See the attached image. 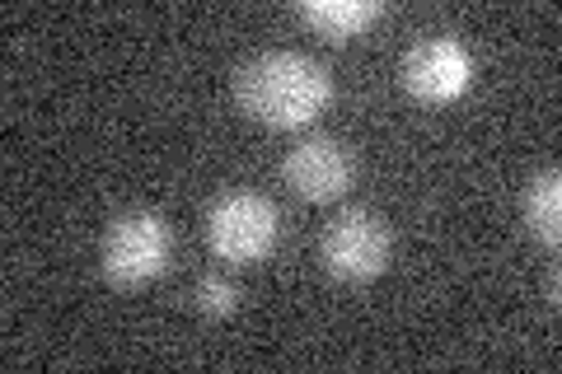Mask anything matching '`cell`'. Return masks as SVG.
Here are the masks:
<instances>
[{
    "instance_id": "6da1fadb",
    "label": "cell",
    "mask_w": 562,
    "mask_h": 374,
    "mask_svg": "<svg viewBox=\"0 0 562 374\" xmlns=\"http://www.w3.org/2000/svg\"><path fill=\"white\" fill-rule=\"evenodd\" d=\"M235 99L262 127L295 132L310 127L333 103V76L305 52H258L254 61L239 66Z\"/></svg>"
},
{
    "instance_id": "52a82bcc",
    "label": "cell",
    "mask_w": 562,
    "mask_h": 374,
    "mask_svg": "<svg viewBox=\"0 0 562 374\" xmlns=\"http://www.w3.org/2000/svg\"><path fill=\"white\" fill-rule=\"evenodd\" d=\"M384 14L380 0H305L301 5V20L319 33L328 43H347V38H361L366 29Z\"/></svg>"
},
{
    "instance_id": "3957f363",
    "label": "cell",
    "mask_w": 562,
    "mask_h": 374,
    "mask_svg": "<svg viewBox=\"0 0 562 374\" xmlns=\"http://www.w3.org/2000/svg\"><path fill=\"white\" fill-rule=\"evenodd\" d=\"M281 211L258 192H221L206 206V243L221 262H262L277 248Z\"/></svg>"
},
{
    "instance_id": "277c9868",
    "label": "cell",
    "mask_w": 562,
    "mask_h": 374,
    "mask_svg": "<svg viewBox=\"0 0 562 374\" xmlns=\"http://www.w3.org/2000/svg\"><path fill=\"white\" fill-rule=\"evenodd\" d=\"M473 76H479V61L460 38H422L403 57V84L417 103H431V109L460 103L473 89Z\"/></svg>"
},
{
    "instance_id": "8992f818",
    "label": "cell",
    "mask_w": 562,
    "mask_h": 374,
    "mask_svg": "<svg viewBox=\"0 0 562 374\" xmlns=\"http://www.w3.org/2000/svg\"><path fill=\"white\" fill-rule=\"evenodd\" d=\"M281 178H286V188L305 202H338L351 188V178H357V159L347 155L342 140L310 136L281 159Z\"/></svg>"
},
{
    "instance_id": "9c48e42d",
    "label": "cell",
    "mask_w": 562,
    "mask_h": 374,
    "mask_svg": "<svg viewBox=\"0 0 562 374\" xmlns=\"http://www.w3.org/2000/svg\"><path fill=\"white\" fill-rule=\"evenodd\" d=\"M235 309H239L235 281L221 276V272H206V276L198 281V314H206V318H231Z\"/></svg>"
},
{
    "instance_id": "5b68a950",
    "label": "cell",
    "mask_w": 562,
    "mask_h": 374,
    "mask_svg": "<svg viewBox=\"0 0 562 374\" xmlns=\"http://www.w3.org/2000/svg\"><path fill=\"white\" fill-rule=\"evenodd\" d=\"M390 248H394L390 225H384L375 211L351 206L324 229L319 253L338 281H375L384 272V262H390Z\"/></svg>"
},
{
    "instance_id": "7a4b0ae2",
    "label": "cell",
    "mask_w": 562,
    "mask_h": 374,
    "mask_svg": "<svg viewBox=\"0 0 562 374\" xmlns=\"http://www.w3.org/2000/svg\"><path fill=\"white\" fill-rule=\"evenodd\" d=\"M169 253H173V235H169V220L160 211H122V216L103 229L99 267L113 286L136 291L165 272Z\"/></svg>"
},
{
    "instance_id": "ba28073f",
    "label": "cell",
    "mask_w": 562,
    "mask_h": 374,
    "mask_svg": "<svg viewBox=\"0 0 562 374\" xmlns=\"http://www.w3.org/2000/svg\"><path fill=\"white\" fill-rule=\"evenodd\" d=\"M520 211H525V225H530V235H535L539 243L553 248V243L562 239V173H558V169L539 173L535 183L525 188Z\"/></svg>"
}]
</instances>
